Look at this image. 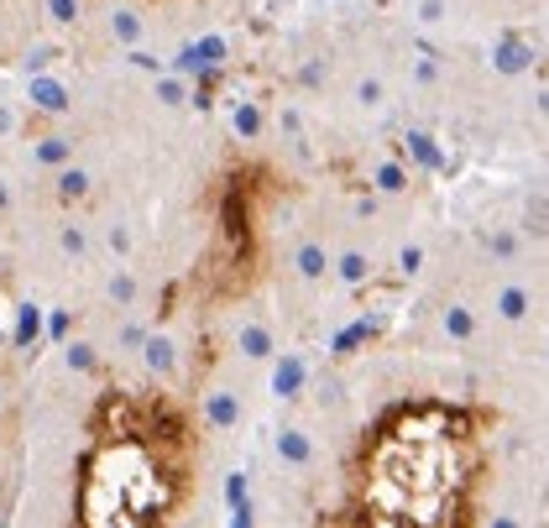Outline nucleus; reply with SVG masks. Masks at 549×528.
I'll return each instance as SVG.
<instances>
[{
	"mask_svg": "<svg viewBox=\"0 0 549 528\" xmlns=\"http://www.w3.org/2000/svg\"><path fill=\"white\" fill-rule=\"evenodd\" d=\"M497 408L403 393L361 424L346 455L340 528H476L492 481Z\"/></svg>",
	"mask_w": 549,
	"mask_h": 528,
	"instance_id": "1",
	"label": "nucleus"
},
{
	"mask_svg": "<svg viewBox=\"0 0 549 528\" xmlns=\"http://www.w3.org/2000/svg\"><path fill=\"white\" fill-rule=\"evenodd\" d=\"M199 419L168 387H105L84 419L68 528H173L194 497Z\"/></svg>",
	"mask_w": 549,
	"mask_h": 528,
	"instance_id": "2",
	"label": "nucleus"
},
{
	"mask_svg": "<svg viewBox=\"0 0 549 528\" xmlns=\"http://www.w3.org/2000/svg\"><path fill=\"white\" fill-rule=\"evenodd\" d=\"M283 199V173L262 157H231L215 173L204 204V246L194 257V304L225 309L251 298L272 272V210Z\"/></svg>",
	"mask_w": 549,
	"mask_h": 528,
	"instance_id": "3",
	"label": "nucleus"
},
{
	"mask_svg": "<svg viewBox=\"0 0 549 528\" xmlns=\"http://www.w3.org/2000/svg\"><path fill=\"white\" fill-rule=\"evenodd\" d=\"M163 6H168V0H163Z\"/></svg>",
	"mask_w": 549,
	"mask_h": 528,
	"instance_id": "4",
	"label": "nucleus"
}]
</instances>
